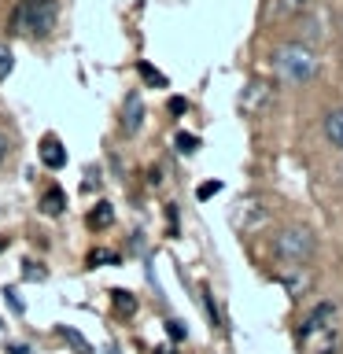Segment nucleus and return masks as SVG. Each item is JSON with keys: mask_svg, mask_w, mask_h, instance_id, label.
Wrapping results in <instances>:
<instances>
[{"mask_svg": "<svg viewBox=\"0 0 343 354\" xmlns=\"http://www.w3.org/2000/svg\"><path fill=\"white\" fill-rule=\"evenodd\" d=\"M111 221H115V207L111 203H96L93 210H89V225L93 229H107Z\"/></svg>", "mask_w": 343, "mask_h": 354, "instance_id": "6e6552de", "label": "nucleus"}, {"mask_svg": "<svg viewBox=\"0 0 343 354\" xmlns=\"http://www.w3.org/2000/svg\"><path fill=\"white\" fill-rule=\"evenodd\" d=\"M104 354H118V351H115V347H104Z\"/></svg>", "mask_w": 343, "mask_h": 354, "instance_id": "4be33fe9", "label": "nucleus"}, {"mask_svg": "<svg viewBox=\"0 0 343 354\" xmlns=\"http://www.w3.org/2000/svg\"><path fill=\"white\" fill-rule=\"evenodd\" d=\"M277 71H281V77L288 85H303V82L314 77L317 59H314V52H310L306 44H284V48L277 52Z\"/></svg>", "mask_w": 343, "mask_h": 354, "instance_id": "f03ea898", "label": "nucleus"}, {"mask_svg": "<svg viewBox=\"0 0 343 354\" xmlns=\"http://www.w3.org/2000/svg\"><path fill=\"white\" fill-rule=\"evenodd\" d=\"M63 339L71 343V347H74L77 354H93V347H89V343L82 339V332H74V328H66V325H63Z\"/></svg>", "mask_w": 343, "mask_h": 354, "instance_id": "9d476101", "label": "nucleus"}, {"mask_svg": "<svg viewBox=\"0 0 343 354\" xmlns=\"http://www.w3.org/2000/svg\"><path fill=\"white\" fill-rule=\"evenodd\" d=\"M111 295H115L118 310H126V314H133V310H137V299H133L129 292H111Z\"/></svg>", "mask_w": 343, "mask_h": 354, "instance_id": "4468645a", "label": "nucleus"}, {"mask_svg": "<svg viewBox=\"0 0 343 354\" xmlns=\"http://www.w3.org/2000/svg\"><path fill=\"white\" fill-rule=\"evenodd\" d=\"M11 66H15V55H11V48L4 41H0V82H4V77L11 74Z\"/></svg>", "mask_w": 343, "mask_h": 354, "instance_id": "f8f14e48", "label": "nucleus"}, {"mask_svg": "<svg viewBox=\"0 0 343 354\" xmlns=\"http://www.w3.org/2000/svg\"><path fill=\"white\" fill-rule=\"evenodd\" d=\"M170 111H174V115H185V111H188V100L174 96V100H170Z\"/></svg>", "mask_w": 343, "mask_h": 354, "instance_id": "a211bd4d", "label": "nucleus"}, {"mask_svg": "<svg viewBox=\"0 0 343 354\" xmlns=\"http://www.w3.org/2000/svg\"><path fill=\"white\" fill-rule=\"evenodd\" d=\"M63 207H66V196L59 192V188H48V192H44V199H41V210L44 214H63Z\"/></svg>", "mask_w": 343, "mask_h": 354, "instance_id": "1a4fd4ad", "label": "nucleus"}, {"mask_svg": "<svg viewBox=\"0 0 343 354\" xmlns=\"http://www.w3.org/2000/svg\"><path fill=\"white\" fill-rule=\"evenodd\" d=\"M314 232L303 229V225H292V229H281L273 236V254L288 266H303L310 262V254H314Z\"/></svg>", "mask_w": 343, "mask_h": 354, "instance_id": "f257e3e1", "label": "nucleus"}, {"mask_svg": "<svg viewBox=\"0 0 343 354\" xmlns=\"http://www.w3.org/2000/svg\"><path fill=\"white\" fill-rule=\"evenodd\" d=\"M140 126H144V100L133 88V93H126V107H122V133L133 137V133H140Z\"/></svg>", "mask_w": 343, "mask_h": 354, "instance_id": "39448f33", "label": "nucleus"}, {"mask_svg": "<svg viewBox=\"0 0 343 354\" xmlns=\"http://www.w3.org/2000/svg\"><path fill=\"white\" fill-rule=\"evenodd\" d=\"M332 317H336V306L332 303H321L310 310V317L303 321V339L310 343L314 336H321V332H332Z\"/></svg>", "mask_w": 343, "mask_h": 354, "instance_id": "20e7f679", "label": "nucleus"}, {"mask_svg": "<svg viewBox=\"0 0 343 354\" xmlns=\"http://www.w3.org/2000/svg\"><path fill=\"white\" fill-rule=\"evenodd\" d=\"M310 4H314V0H284V15H295V11H303V8H310Z\"/></svg>", "mask_w": 343, "mask_h": 354, "instance_id": "2eb2a0df", "label": "nucleus"}, {"mask_svg": "<svg viewBox=\"0 0 343 354\" xmlns=\"http://www.w3.org/2000/svg\"><path fill=\"white\" fill-rule=\"evenodd\" d=\"M166 332H170V336H174V339H185V328H181V325H177V321H166Z\"/></svg>", "mask_w": 343, "mask_h": 354, "instance_id": "6ab92c4d", "label": "nucleus"}, {"mask_svg": "<svg viewBox=\"0 0 343 354\" xmlns=\"http://www.w3.org/2000/svg\"><path fill=\"white\" fill-rule=\"evenodd\" d=\"M89 262H118V254H111V251H93V254H89Z\"/></svg>", "mask_w": 343, "mask_h": 354, "instance_id": "dca6fc26", "label": "nucleus"}, {"mask_svg": "<svg viewBox=\"0 0 343 354\" xmlns=\"http://www.w3.org/2000/svg\"><path fill=\"white\" fill-rule=\"evenodd\" d=\"M26 277H30V281H41L44 270H41V266H33V262H26Z\"/></svg>", "mask_w": 343, "mask_h": 354, "instance_id": "aec40b11", "label": "nucleus"}, {"mask_svg": "<svg viewBox=\"0 0 343 354\" xmlns=\"http://www.w3.org/2000/svg\"><path fill=\"white\" fill-rule=\"evenodd\" d=\"M321 129H325V137H328L332 148L343 151V107H332L325 115V122H321Z\"/></svg>", "mask_w": 343, "mask_h": 354, "instance_id": "0eeeda50", "label": "nucleus"}, {"mask_svg": "<svg viewBox=\"0 0 343 354\" xmlns=\"http://www.w3.org/2000/svg\"><path fill=\"white\" fill-rule=\"evenodd\" d=\"M19 22L26 33H33V37H48L55 30V22H59V4H55V0H22Z\"/></svg>", "mask_w": 343, "mask_h": 354, "instance_id": "7ed1b4c3", "label": "nucleus"}, {"mask_svg": "<svg viewBox=\"0 0 343 354\" xmlns=\"http://www.w3.org/2000/svg\"><path fill=\"white\" fill-rule=\"evenodd\" d=\"M0 332H4V325H0Z\"/></svg>", "mask_w": 343, "mask_h": 354, "instance_id": "5701e85b", "label": "nucleus"}, {"mask_svg": "<svg viewBox=\"0 0 343 354\" xmlns=\"http://www.w3.org/2000/svg\"><path fill=\"white\" fill-rule=\"evenodd\" d=\"M4 155H8V140L0 137V162H4Z\"/></svg>", "mask_w": 343, "mask_h": 354, "instance_id": "412c9836", "label": "nucleus"}, {"mask_svg": "<svg viewBox=\"0 0 343 354\" xmlns=\"http://www.w3.org/2000/svg\"><path fill=\"white\" fill-rule=\"evenodd\" d=\"M137 71H140V77H144V82H148V85H159V88H166V74H159V71H155L151 63H140Z\"/></svg>", "mask_w": 343, "mask_h": 354, "instance_id": "9b49d317", "label": "nucleus"}, {"mask_svg": "<svg viewBox=\"0 0 343 354\" xmlns=\"http://www.w3.org/2000/svg\"><path fill=\"white\" fill-rule=\"evenodd\" d=\"M214 192H221V181H207L203 188H199V199H210Z\"/></svg>", "mask_w": 343, "mask_h": 354, "instance_id": "f3484780", "label": "nucleus"}, {"mask_svg": "<svg viewBox=\"0 0 343 354\" xmlns=\"http://www.w3.org/2000/svg\"><path fill=\"white\" fill-rule=\"evenodd\" d=\"M41 162L48 166V170H59V166H66V148L59 144V137H44L41 140Z\"/></svg>", "mask_w": 343, "mask_h": 354, "instance_id": "423d86ee", "label": "nucleus"}, {"mask_svg": "<svg viewBox=\"0 0 343 354\" xmlns=\"http://www.w3.org/2000/svg\"><path fill=\"white\" fill-rule=\"evenodd\" d=\"M199 148V140L192 137V133H177V151H185V155H192Z\"/></svg>", "mask_w": 343, "mask_h": 354, "instance_id": "ddd939ff", "label": "nucleus"}]
</instances>
